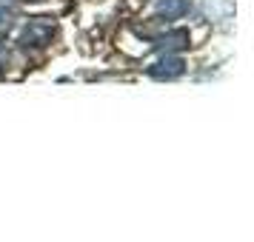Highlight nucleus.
Returning a JSON list of instances; mask_svg holds the SVG:
<instances>
[{
	"mask_svg": "<svg viewBox=\"0 0 254 242\" xmlns=\"http://www.w3.org/2000/svg\"><path fill=\"white\" fill-rule=\"evenodd\" d=\"M55 32H58V23H55L52 17H32V20L23 26L17 43L23 48H46L49 43H52Z\"/></svg>",
	"mask_w": 254,
	"mask_h": 242,
	"instance_id": "1",
	"label": "nucleus"
},
{
	"mask_svg": "<svg viewBox=\"0 0 254 242\" xmlns=\"http://www.w3.org/2000/svg\"><path fill=\"white\" fill-rule=\"evenodd\" d=\"M186 71V63L180 57H166L160 60V63H154V66H149V77H154V80H172V77H180Z\"/></svg>",
	"mask_w": 254,
	"mask_h": 242,
	"instance_id": "2",
	"label": "nucleus"
},
{
	"mask_svg": "<svg viewBox=\"0 0 254 242\" xmlns=\"http://www.w3.org/2000/svg\"><path fill=\"white\" fill-rule=\"evenodd\" d=\"M189 46V29H172L169 35H163L154 40V48H160L163 54H172Z\"/></svg>",
	"mask_w": 254,
	"mask_h": 242,
	"instance_id": "3",
	"label": "nucleus"
},
{
	"mask_svg": "<svg viewBox=\"0 0 254 242\" xmlns=\"http://www.w3.org/2000/svg\"><path fill=\"white\" fill-rule=\"evenodd\" d=\"M189 9H191V0H157L154 3V12L166 20H177V17L189 14Z\"/></svg>",
	"mask_w": 254,
	"mask_h": 242,
	"instance_id": "4",
	"label": "nucleus"
},
{
	"mask_svg": "<svg viewBox=\"0 0 254 242\" xmlns=\"http://www.w3.org/2000/svg\"><path fill=\"white\" fill-rule=\"evenodd\" d=\"M17 3H23V0H0V9H9V6H17Z\"/></svg>",
	"mask_w": 254,
	"mask_h": 242,
	"instance_id": "5",
	"label": "nucleus"
}]
</instances>
